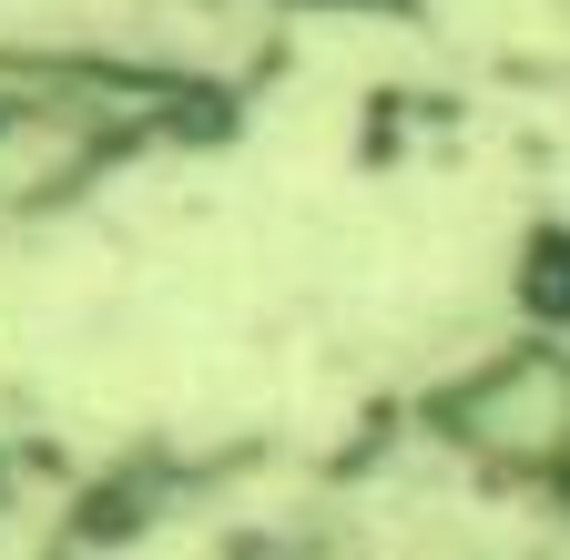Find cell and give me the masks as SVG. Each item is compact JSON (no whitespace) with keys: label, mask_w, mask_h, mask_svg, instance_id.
Segmentation results:
<instances>
[{"label":"cell","mask_w":570,"mask_h":560,"mask_svg":"<svg viewBox=\"0 0 570 560\" xmlns=\"http://www.w3.org/2000/svg\"><path fill=\"white\" fill-rule=\"evenodd\" d=\"M417 439L479 489H570V336L520 326L417 397Z\"/></svg>","instance_id":"6da1fadb"}]
</instances>
